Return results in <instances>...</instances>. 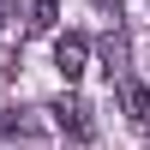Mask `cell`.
Wrapping results in <instances>:
<instances>
[{
    "instance_id": "1",
    "label": "cell",
    "mask_w": 150,
    "mask_h": 150,
    "mask_svg": "<svg viewBox=\"0 0 150 150\" xmlns=\"http://www.w3.org/2000/svg\"><path fill=\"white\" fill-rule=\"evenodd\" d=\"M54 126L66 132L72 144H90V132H96V126H90V108H84L78 96H60V102H54Z\"/></svg>"
},
{
    "instance_id": "2",
    "label": "cell",
    "mask_w": 150,
    "mask_h": 150,
    "mask_svg": "<svg viewBox=\"0 0 150 150\" xmlns=\"http://www.w3.org/2000/svg\"><path fill=\"white\" fill-rule=\"evenodd\" d=\"M84 60H90V42H84V36H60V42H54V72H60L66 84H78Z\"/></svg>"
},
{
    "instance_id": "3",
    "label": "cell",
    "mask_w": 150,
    "mask_h": 150,
    "mask_svg": "<svg viewBox=\"0 0 150 150\" xmlns=\"http://www.w3.org/2000/svg\"><path fill=\"white\" fill-rule=\"evenodd\" d=\"M54 18H60V0H18V30L24 36L54 30Z\"/></svg>"
},
{
    "instance_id": "4",
    "label": "cell",
    "mask_w": 150,
    "mask_h": 150,
    "mask_svg": "<svg viewBox=\"0 0 150 150\" xmlns=\"http://www.w3.org/2000/svg\"><path fill=\"white\" fill-rule=\"evenodd\" d=\"M120 96H126V114H132V126H150V90L138 78H126L120 84Z\"/></svg>"
},
{
    "instance_id": "5",
    "label": "cell",
    "mask_w": 150,
    "mask_h": 150,
    "mask_svg": "<svg viewBox=\"0 0 150 150\" xmlns=\"http://www.w3.org/2000/svg\"><path fill=\"white\" fill-rule=\"evenodd\" d=\"M96 6H102V12H114V18H120V0H96Z\"/></svg>"
},
{
    "instance_id": "6",
    "label": "cell",
    "mask_w": 150,
    "mask_h": 150,
    "mask_svg": "<svg viewBox=\"0 0 150 150\" xmlns=\"http://www.w3.org/2000/svg\"><path fill=\"white\" fill-rule=\"evenodd\" d=\"M0 18H6V0H0Z\"/></svg>"
}]
</instances>
